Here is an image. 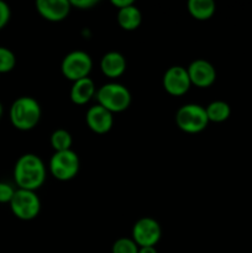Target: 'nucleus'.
<instances>
[{"instance_id":"9d476101","label":"nucleus","mask_w":252,"mask_h":253,"mask_svg":"<svg viewBox=\"0 0 252 253\" xmlns=\"http://www.w3.org/2000/svg\"><path fill=\"white\" fill-rule=\"evenodd\" d=\"M190 83L198 88H208L212 85L216 79L214 66L207 59H195L187 68Z\"/></svg>"},{"instance_id":"a878e982","label":"nucleus","mask_w":252,"mask_h":253,"mask_svg":"<svg viewBox=\"0 0 252 253\" xmlns=\"http://www.w3.org/2000/svg\"><path fill=\"white\" fill-rule=\"evenodd\" d=\"M1 115H2V105L1 103H0V118H1Z\"/></svg>"},{"instance_id":"7ed1b4c3","label":"nucleus","mask_w":252,"mask_h":253,"mask_svg":"<svg viewBox=\"0 0 252 253\" xmlns=\"http://www.w3.org/2000/svg\"><path fill=\"white\" fill-rule=\"evenodd\" d=\"M95 98L99 105L114 113H123L130 106L131 94L126 86L119 83H108L96 90Z\"/></svg>"},{"instance_id":"aec40b11","label":"nucleus","mask_w":252,"mask_h":253,"mask_svg":"<svg viewBox=\"0 0 252 253\" xmlns=\"http://www.w3.org/2000/svg\"><path fill=\"white\" fill-rule=\"evenodd\" d=\"M140 247L136 245V242L132 239H126V237H121V239L116 240L113 245L111 252L113 253H138Z\"/></svg>"},{"instance_id":"a211bd4d","label":"nucleus","mask_w":252,"mask_h":253,"mask_svg":"<svg viewBox=\"0 0 252 253\" xmlns=\"http://www.w3.org/2000/svg\"><path fill=\"white\" fill-rule=\"evenodd\" d=\"M51 146L53 147L54 152H62L68 151L72 147V136L71 133L63 128L53 131L51 135Z\"/></svg>"},{"instance_id":"6ab92c4d","label":"nucleus","mask_w":252,"mask_h":253,"mask_svg":"<svg viewBox=\"0 0 252 253\" xmlns=\"http://www.w3.org/2000/svg\"><path fill=\"white\" fill-rule=\"evenodd\" d=\"M16 64L15 54L6 47H0V74L9 73Z\"/></svg>"},{"instance_id":"dca6fc26","label":"nucleus","mask_w":252,"mask_h":253,"mask_svg":"<svg viewBox=\"0 0 252 253\" xmlns=\"http://www.w3.org/2000/svg\"><path fill=\"white\" fill-rule=\"evenodd\" d=\"M215 2L212 0H190L188 2V11L194 19L205 21L215 14Z\"/></svg>"},{"instance_id":"f8f14e48","label":"nucleus","mask_w":252,"mask_h":253,"mask_svg":"<svg viewBox=\"0 0 252 253\" xmlns=\"http://www.w3.org/2000/svg\"><path fill=\"white\" fill-rule=\"evenodd\" d=\"M85 121L88 127L93 132L99 133V135H104V133L109 132L114 124L113 114L101 105H99V104L91 106L86 111Z\"/></svg>"},{"instance_id":"ddd939ff","label":"nucleus","mask_w":252,"mask_h":253,"mask_svg":"<svg viewBox=\"0 0 252 253\" xmlns=\"http://www.w3.org/2000/svg\"><path fill=\"white\" fill-rule=\"evenodd\" d=\"M100 69L109 78H119L126 71V59L120 52L111 51L104 54L100 61Z\"/></svg>"},{"instance_id":"4468645a","label":"nucleus","mask_w":252,"mask_h":253,"mask_svg":"<svg viewBox=\"0 0 252 253\" xmlns=\"http://www.w3.org/2000/svg\"><path fill=\"white\" fill-rule=\"evenodd\" d=\"M95 84L90 78H83L73 82L71 89V100L77 105H84L89 103L93 96H95Z\"/></svg>"},{"instance_id":"39448f33","label":"nucleus","mask_w":252,"mask_h":253,"mask_svg":"<svg viewBox=\"0 0 252 253\" xmlns=\"http://www.w3.org/2000/svg\"><path fill=\"white\" fill-rule=\"evenodd\" d=\"M11 211L17 219L30 221L37 217L41 210V202L35 192L17 189L10 202Z\"/></svg>"},{"instance_id":"b1692460","label":"nucleus","mask_w":252,"mask_h":253,"mask_svg":"<svg viewBox=\"0 0 252 253\" xmlns=\"http://www.w3.org/2000/svg\"><path fill=\"white\" fill-rule=\"evenodd\" d=\"M111 4L116 7L118 10L125 9V7L130 6L133 4L132 0H111Z\"/></svg>"},{"instance_id":"f3484780","label":"nucleus","mask_w":252,"mask_h":253,"mask_svg":"<svg viewBox=\"0 0 252 253\" xmlns=\"http://www.w3.org/2000/svg\"><path fill=\"white\" fill-rule=\"evenodd\" d=\"M207 111V116L209 119V123H224L229 119L230 114H231V109L230 105L225 101L215 100L210 103L209 105L205 108Z\"/></svg>"},{"instance_id":"6e6552de","label":"nucleus","mask_w":252,"mask_h":253,"mask_svg":"<svg viewBox=\"0 0 252 253\" xmlns=\"http://www.w3.org/2000/svg\"><path fill=\"white\" fill-rule=\"evenodd\" d=\"M161 235L160 224L152 217H141L132 227V240L138 247H155Z\"/></svg>"},{"instance_id":"9b49d317","label":"nucleus","mask_w":252,"mask_h":253,"mask_svg":"<svg viewBox=\"0 0 252 253\" xmlns=\"http://www.w3.org/2000/svg\"><path fill=\"white\" fill-rule=\"evenodd\" d=\"M71 2L68 0H37L36 9L44 20L58 22L66 19L71 11Z\"/></svg>"},{"instance_id":"4be33fe9","label":"nucleus","mask_w":252,"mask_h":253,"mask_svg":"<svg viewBox=\"0 0 252 253\" xmlns=\"http://www.w3.org/2000/svg\"><path fill=\"white\" fill-rule=\"evenodd\" d=\"M10 16H11V11H10L9 5L2 1V0H0V30L6 26Z\"/></svg>"},{"instance_id":"f03ea898","label":"nucleus","mask_w":252,"mask_h":253,"mask_svg":"<svg viewBox=\"0 0 252 253\" xmlns=\"http://www.w3.org/2000/svg\"><path fill=\"white\" fill-rule=\"evenodd\" d=\"M41 119V108L31 96H21L10 108V121L20 131H30Z\"/></svg>"},{"instance_id":"1a4fd4ad","label":"nucleus","mask_w":252,"mask_h":253,"mask_svg":"<svg viewBox=\"0 0 252 253\" xmlns=\"http://www.w3.org/2000/svg\"><path fill=\"white\" fill-rule=\"evenodd\" d=\"M190 79L184 67L173 66L166 71L163 76V88L173 96H182L189 90Z\"/></svg>"},{"instance_id":"20e7f679","label":"nucleus","mask_w":252,"mask_h":253,"mask_svg":"<svg viewBox=\"0 0 252 253\" xmlns=\"http://www.w3.org/2000/svg\"><path fill=\"white\" fill-rule=\"evenodd\" d=\"M175 124L187 133H199L205 130L209 124L205 108L198 104H185L178 109L175 114Z\"/></svg>"},{"instance_id":"f257e3e1","label":"nucleus","mask_w":252,"mask_h":253,"mask_svg":"<svg viewBox=\"0 0 252 253\" xmlns=\"http://www.w3.org/2000/svg\"><path fill=\"white\" fill-rule=\"evenodd\" d=\"M14 179L19 189L36 192L46 179V167L41 158L34 153L21 156L15 165Z\"/></svg>"},{"instance_id":"0eeeda50","label":"nucleus","mask_w":252,"mask_h":253,"mask_svg":"<svg viewBox=\"0 0 252 253\" xmlns=\"http://www.w3.org/2000/svg\"><path fill=\"white\" fill-rule=\"evenodd\" d=\"M49 170L56 179L67 182L78 174L79 158L74 151L54 152L49 161Z\"/></svg>"},{"instance_id":"423d86ee","label":"nucleus","mask_w":252,"mask_h":253,"mask_svg":"<svg viewBox=\"0 0 252 253\" xmlns=\"http://www.w3.org/2000/svg\"><path fill=\"white\" fill-rule=\"evenodd\" d=\"M91 68H93V62H91L90 56L84 51L69 52L61 64V71L63 76L72 82L88 78Z\"/></svg>"},{"instance_id":"5701e85b","label":"nucleus","mask_w":252,"mask_h":253,"mask_svg":"<svg viewBox=\"0 0 252 253\" xmlns=\"http://www.w3.org/2000/svg\"><path fill=\"white\" fill-rule=\"evenodd\" d=\"M71 2L72 6L74 7H78V9H82V10H88L90 9V7H93L94 5L98 4V1L96 0H72Z\"/></svg>"},{"instance_id":"393cba45","label":"nucleus","mask_w":252,"mask_h":253,"mask_svg":"<svg viewBox=\"0 0 252 253\" xmlns=\"http://www.w3.org/2000/svg\"><path fill=\"white\" fill-rule=\"evenodd\" d=\"M138 253H158L155 247H140Z\"/></svg>"},{"instance_id":"2eb2a0df","label":"nucleus","mask_w":252,"mask_h":253,"mask_svg":"<svg viewBox=\"0 0 252 253\" xmlns=\"http://www.w3.org/2000/svg\"><path fill=\"white\" fill-rule=\"evenodd\" d=\"M141 21H142V15H141L138 7L135 6V4L130 5L125 9L118 10V22L121 29L126 30V31L136 30L141 25Z\"/></svg>"},{"instance_id":"412c9836","label":"nucleus","mask_w":252,"mask_h":253,"mask_svg":"<svg viewBox=\"0 0 252 253\" xmlns=\"http://www.w3.org/2000/svg\"><path fill=\"white\" fill-rule=\"evenodd\" d=\"M15 194V189L9 184V183L0 182V203L5 204V203L11 202L12 197Z\"/></svg>"}]
</instances>
